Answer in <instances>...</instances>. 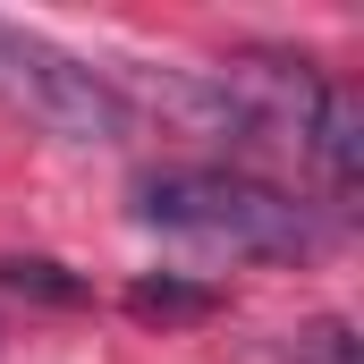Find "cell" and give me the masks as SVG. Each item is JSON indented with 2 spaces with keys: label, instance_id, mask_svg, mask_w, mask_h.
Masks as SVG:
<instances>
[{
  "label": "cell",
  "instance_id": "1",
  "mask_svg": "<svg viewBox=\"0 0 364 364\" xmlns=\"http://www.w3.org/2000/svg\"><path fill=\"white\" fill-rule=\"evenodd\" d=\"M136 220L186 246H212V255H255V263H296L322 246L314 203L246 170H161L136 195Z\"/></svg>",
  "mask_w": 364,
  "mask_h": 364
},
{
  "label": "cell",
  "instance_id": "4",
  "mask_svg": "<svg viewBox=\"0 0 364 364\" xmlns=\"http://www.w3.org/2000/svg\"><path fill=\"white\" fill-rule=\"evenodd\" d=\"M0 288L9 296H34V305H85L93 288L68 263H51V255H0Z\"/></svg>",
  "mask_w": 364,
  "mask_h": 364
},
{
  "label": "cell",
  "instance_id": "3",
  "mask_svg": "<svg viewBox=\"0 0 364 364\" xmlns=\"http://www.w3.org/2000/svg\"><path fill=\"white\" fill-rule=\"evenodd\" d=\"M136 322H161V331H178V322H203V314H220V288H203V279H178V272H144L127 279V296H119Z\"/></svg>",
  "mask_w": 364,
  "mask_h": 364
},
{
  "label": "cell",
  "instance_id": "5",
  "mask_svg": "<svg viewBox=\"0 0 364 364\" xmlns=\"http://www.w3.org/2000/svg\"><path fill=\"white\" fill-rule=\"evenodd\" d=\"M288 356L296 364H356V331H348V322H305Z\"/></svg>",
  "mask_w": 364,
  "mask_h": 364
},
{
  "label": "cell",
  "instance_id": "2",
  "mask_svg": "<svg viewBox=\"0 0 364 364\" xmlns=\"http://www.w3.org/2000/svg\"><path fill=\"white\" fill-rule=\"evenodd\" d=\"M0 110L34 119L60 144H127L136 136V102L110 85L93 60L60 51L51 34L0 17Z\"/></svg>",
  "mask_w": 364,
  "mask_h": 364
}]
</instances>
